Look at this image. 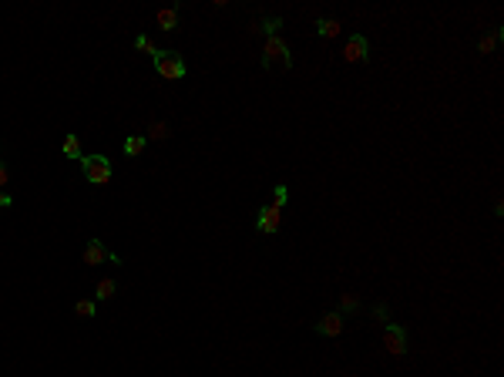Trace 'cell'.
<instances>
[{
  "label": "cell",
  "mask_w": 504,
  "mask_h": 377,
  "mask_svg": "<svg viewBox=\"0 0 504 377\" xmlns=\"http://www.w3.org/2000/svg\"><path fill=\"white\" fill-rule=\"evenodd\" d=\"M152 64H155V71L165 81H182L189 75V64H185V57L178 51H158L152 57Z\"/></svg>",
  "instance_id": "6da1fadb"
},
{
  "label": "cell",
  "mask_w": 504,
  "mask_h": 377,
  "mask_svg": "<svg viewBox=\"0 0 504 377\" xmlns=\"http://www.w3.org/2000/svg\"><path fill=\"white\" fill-rule=\"evenodd\" d=\"M81 175L91 185H108L111 175H115V168H111V162L105 155H81Z\"/></svg>",
  "instance_id": "7a4b0ae2"
},
{
  "label": "cell",
  "mask_w": 504,
  "mask_h": 377,
  "mask_svg": "<svg viewBox=\"0 0 504 377\" xmlns=\"http://www.w3.org/2000/svg\"><path fill=\"white\" fill-rule=\"evenodd\" d=\"M263 68H282L289 71L293 68V54H289V44L282 38H266V47H263Z\"/></svg>",
  "instance_id": "3957f363"
},
{
  "label": "cell",
  "mask_w": 504,
  "mask_h": 377,
  "mask_svg": "<svg viewBox=\"0 0 504 377\" xmlns=\"http://www.w3.org/2000/svg\"><path fill=\"white\" fill-rule=\"evenodd\" d=\"M101 263H121V256L108 250V243L105 239H88V246H84V266H101Z\"/></svg>",
  "instance_id": "277c9868"
},
{
  "label": "cell",
  "mask_w": 504,
  "mask_h": 377,
  "mask_svg": "<svg viewBox=\"0 0 504 377\" xmlns=\"http://www.w3.org/2000/svg\"><path fill=\"white\" fill-rule=\"evenodd\" d=\"M384 347H387L393 357H403L407 354V330L400 324H384Z\"/></svg>",
  "instance_id": "5b68a950"
},
{
  "label": "cell",
  "mask_w": 504,
  "mask_h": 377,
  "mask_svg": "<svg viewBox=\"0 0 504 377\" xmlns=\"http://www.w3.org/2000/svg\"><path fill=\"white\" fill-rule=\"evenodd\" d=\"M279 222H282V209L279 206H259V212H256V229L263 236H276L279 233Z\"/></svg>",
  "instance_id": "8992f818"
},
{
  "label": "cell",
  "mask_w": 504,
  "mask_h": 377,
  "mask_svg": "<svg viewBox=\"0 0 504 377\" xmlns=\"http://www.w3.org/2000/svg\"><path fill=\"white\" fill-rule=\"evenodd\" d=\"M343 61H347V64H363V61H370V41H367L363 34H349L347 47H343Z\"/></svg>",
  "instance_id": "52a82bcc"
},
{
  "label": "cell",
  "mask_w": 504,
  "mask_h": 377,
  "mask_svg": "<svg viewBox=\"0 0 504 377\" xmlns=\"http://www.w3.org/2000/svg\"><path fill=\"white\" fill-rule=\"evenodd\" d=\"M343 327H347V317H343V313H336V310L323 313V317L313 324V330H316L319 337H340V334H343Z\"/></svg>",
  "instance_id": "ba28073f"
},
{
  "label": "cell",
  "mask_w": 504,
  "mask_h": 377,
  "mask_svg": "<svg viewBox=\"0 0 504 377\" xmlns=\"http://www.w3.org/2000/svg\"><path fill=\"white\" fill-rule=\"evenodd\" d=\"M178 10H182V7H178V3H172V7H161V10L155 14L158 27H161L165 34H175V31H178Z\"/></svg>",
  "instance_id": "9c48e42d"
},
{
  "label": "cell",
  "mask_w": 504,
  "mask_h": 377,
  "mask_svg": "<svg viewBox=\"0 0 504 377\" xmlns=\"http://www.w3.org/2000/svg\"><path fill=\"white\" fill-rule=\"evenodd\" d=\"M340 31H343V24H340L336 17H319V21H316V38H323V41L340 38Z\"/></svg>",
  "instance_id": "30bf717a"
},
{
  "label": "cell",
  "mask_w": 504,
  "mask_h": 377,
  "mask_svg": "<svg viewBox=\"0 0 504 377\" xmlns=\"http://www.w3.org/2000/svg\"><path fill=\"white\" fill-rule=\"evenodd\" d=\"M145 145H148V138H145V135H128V138H124V145H121V152H124L128 159H138V155L145 152Z\"/></svg>",
  "instance_id": "8fae6325"
},
{
  "label": "cell",
  "mask_w": 504,
  "mask_h": 377,
  "mask_svg": "<svg viewBox=\"0 0 504 377\" xmlns=\"http://www.w3.org/2000/svg\"><path fill=\"white\" fill-rule=\"evenodd\" d=\"M501 38H504V31L501 27H494L491 34H484V38L477 41V51H481V54H494V47L501 44Z\"/></svg>",
  "instance_id": "7c38bea8"
},
{
  "label": "cell",
  "mask_w": 504,
  "mask_h": 377,
  "mask_svg": "<svg viewBox=\"0 0 504 377\" xmlns=\"http://www.w3.org/2000/svg\"><path fill=\"white\" fill-rule=\"evenodd\" d=\"M115 294H118L115 280H108V276H105V280H98V287H94V300H111Z\"/></svg>",
  "instance_id": "4fadbf2b"
},
{
  "label": "cell",
  "mask_w": 504,
  "mask_h": 377,
  "mask_svg": "<svg viewBox=\"0 0 504 377\" xmlns=\"http://www.w3.org/2000/svg\"><path fill=\"white\" fill-rule=\"evenodd\" d=\"M279 27H282V17H263V24L256 31H263L266 38H279Z\"/></svg>",
  "instance_id": "5bb4252c"
},
{
  "label": "cell",
  "mask_w": 504,
  "mask_h": 377,
  "mask_svg": "<svg viewBox=\"0 0 504 377\" xmlns=\"http://www.w3.org/2000/svg\"><path fill=\"white\" fill-rule=\"evenodd\" d=\"M64 155H68V159H75V162H81V142H78V135H64Z\"/></svg>",
  "instance_id": "9a60e30c"
},
{
  "label": "cell",
  "mask_w": 504,
  "mask_h": 377,
  "mask_svg": "<svg viewBox=\"0 0 504 377\" xmlns=\"http://www.w3.org/2000/svg\"><path fill=\"white\" fill-rule=\"evenodd\" d=\"M135 51H145V54H152V57H155L161 47H158V44L152 41L148 34H138V38H135Z\"/></svg>",
  "instance_id": "2e32d148"
},
{
  "label": "cell",
  "mask_w": 504,
  "mask_h": 377,
  "mask_svg": "<svg viewBox=\"0 0 504 377\" xmlns=\"http://www.w3.org/2000/svg\"><path fill=\"white\" fill-rule=\"evenodd\" d=\"M75 313L84 317V320H91V317L98 313V303H94V300H78V303H75Z\"/></svg>",
  "instance_id": "e0dca14e"
},
{
  "label": "cell",
  "mask_w": 504,
  "mask_h": 377,
  "mask_svg": "<svg viewBox=\"0 0 504 377\" xmlns=\"http://www.w3.org/2000/svg\"><path fill=\"white\" fill-rule=\"evenodd\" d=\"M145 138L165 142V138H168V125H165V122H148V131H145Z\"/></svg>",
  "instance_id": "ac0fdd59"
},
{
  "label": "cell",
  "mask_w": 504,
  "mask_h": 377,
  "mask_svg": "<svg viewBox=\"0 0 504 377\" xmlns=\"http://www.w3.org/2000/svg\"><path fill=\"white\" fill-rule=\"evenodd\" d=\"M356 310H360V300H356V296H353V294L340 296V310H336V313H343V317H347V313H356Z\"/></svg>",
  "instance_id": "d6986e66"
},
{
  "label": "cell",
  "mask_w": 504,
  "mask_h": 377,
  "mask_svg": "<svg viewBox=\"0 0 504 377\" xmlns=\"http://www.w3.org/2000/svg\"><path fill=\"white\" fill-rule=\"evenodd\" d=\"M286 203H289V185H276V189H272V206L282 209Z\"/></svg>",
  "instance_id": "ffe728a7"
},
{
  "label": "cell",
  "mask_w": 504,
  "mask_h": 377,
  "mask_svg": "<svg viewBox=\"0 0 504 377\" xmlns=\"http://www.w3.org/2000/svg\"><path fill=\"white\" fill-rule=\"evenodd\" d=\"M370 313H373L377 320H384V324H390V307H387V303H373V307H370Z\"/></svg>",
  "instance_id": "44dd1931"
},
{
  "label": "cell",
  "mask_w": 504,
  "mask_h": 377,
  "mask_svg": "<svg viewBox=\"0 0 504 377\" xmlns=\"http://www.w3.org/2000/svg\"><path fill=\"white\" fill-rule=\"evenodd\" d=\"M7 182H10V168H7L3 162H0V189H3Z\"/></svg>",
  "instance_id": "7402d4cb"
},
{
  "label": "cell",
  "mask_w": 504,
  "mask_h": 377,
  "mask_svg": "<svg viewBox=\"0 0 504 377\" xmlns=\"http://www.w3.org/2000/svg\"><path fill=\"white\" fill-rule=\"evenodd\" d=\"M10 206H14V199H10V196L0 189V209H10Z\"/></svg>",
  "instance_id": "603a6c76"
}]
</instances>
